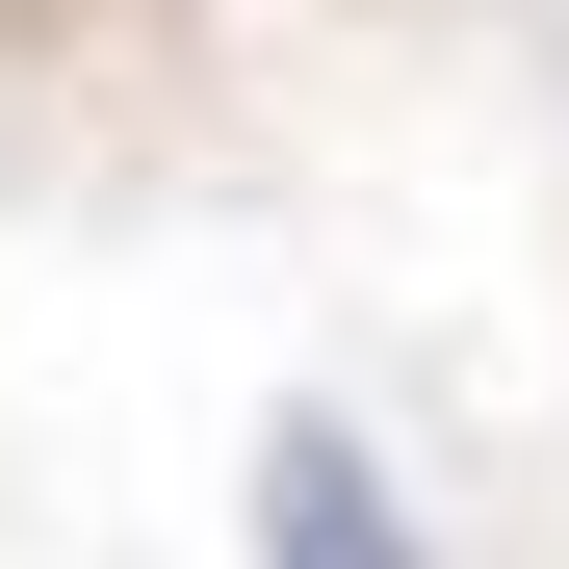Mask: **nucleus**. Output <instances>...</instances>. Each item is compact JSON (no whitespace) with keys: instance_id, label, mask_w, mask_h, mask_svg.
Masks as SVG:
<instances>
[{"instance_id":"nucleus-1","label":"nucleus","mask_w":569,"mask_h":569,"mask_svg":"<svg viewBox=\"0 0 569 569\" xmlns=\"http://www.w3.org/2000/svg\"><path fill=\"white\" fill-rule=\"evenodd\" d=\"M259 569H415V518H389V466H362L337 415H284V440H259Z\"/></svg>"}]
</instances>
